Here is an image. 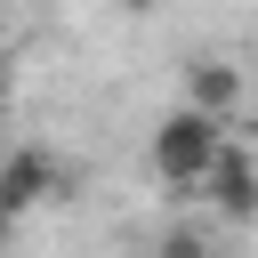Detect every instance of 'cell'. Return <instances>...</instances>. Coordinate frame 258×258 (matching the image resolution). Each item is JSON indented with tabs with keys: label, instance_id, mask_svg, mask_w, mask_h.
I'll return each instance as SVG.
<instances>
[{
	"label": "cell",
	"instance_id": "cell-8",
	"mask_svg": "<svg viewBox=\"0 0 258 258\" xmlns=\"http://www.w3.org/2000/svg\"><path fill=\"white\" fill-rule=\"evenodd\" d=\"M0 161H8V137H0Z\"/></svg>",
	"mask_w": 258,
	"mask_h": 258
},
{
	"label": "cell",
	"instance_id": "cell-3",
	"mask_svg": "<svg viewBox=\"0 0 258 258\" xmlns=\"http://www.w3.org/2000/svg\"><path fill=\"white\" fill-rule=\"evenodd\" d=\"M210 210L226 218V226H258V161L242 153V145H226L218 153V169H210Z\"/></svg>",
	"mask_w": 258,
	"mask_h": 258
},
{
	"label": "cell",
	"instance_id": "cell-4",
	"mask_svg": "<svg viewBox=\"0 0 258 258\" xmlns=\"http://www.w3.org/2000/svg\"><path fill=\"white\" fill-rule=\"evenodd\" d=\"M177 105H202V113H218V121H226V113L242 105V73H234L226 56H194V64H185V97H177Z\"/></svg>",
	"mask_w": 258,
	"mask_h": 258
},
{
	"label": "cell",
	"instance_id": "cell-6",
	"mask_svg": "<svg viewBox=\"0 0 258 258\" xmlns=\"http://www.w3.org/2000/svg\"><path fill=\"white\" fill-rule=\"evenodd\" d=\"M8 242H16V210L0 202V250H8Z\"/></svg>",
	"mask_w": 258,
	"mask_h": 258
},
{
	"label": "cell",
	"instance_id": "cell-1",
	"mask_svg": "<svg viewBox=\"0 0 258 258\" xmlns=\"http://www.w3.org/2000/svg\"><path fill=\"white\" fill-rule=\"evenodd\" d=\"M218 153H226V121H218V113L169 105V113L153 121V177H161L169 194H202L210 169H218Z\"/></svg>",
	"mask_w": 258,
	"mask_h": 258
},
{
	"label": "cell",
	"instance_id": "cell-2",
	"mask_svg": "<svg viewBox=\"0 0 258 258\" xmlns=\"http://www.w3.org/2000/svg\"><path fill=\"white\" fill-rule=\"evenodd\" d=\"M73 161H56L48 145H8V161H0V202L16 210V218H32V210H48V202H73Z\"/></svg>",
	"mask_w": 258,
	"mask_h": 258
},
{
	"label": "cell",
	"instance_id": "cell-5",
	"mask_svg": "<svg viewBox=\"0 0 258 258\" xmlns=\"http://www.w3.org/2000/svg\"><path fill=\"white\" fill-rule=\"evenodd\" d=\"M153 258H218V250H210V234H202L194 218H177V226L161 234V250H153Z\"/></svg>",
	"mask_w": 258,
	"mask_h": 258
},
{
	"label": "cell",
	"instance_id": "cell-7",
	"mask_svg": "<svg viewBox=\"0 0 258 258\" xmlns=\"http://www.w3.org/2000/svg\"><path fill=\"white\" fill-rule=\"evenodd\" d=\"M121 8H129V16H153V8H161V0H121Z\"/></svg>",
	"mask_w": 258,
	"mask_h": 258
}]
</instances>
